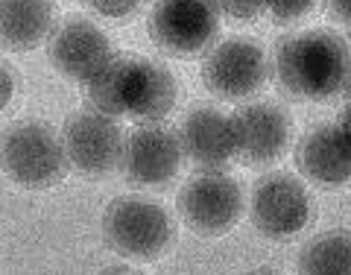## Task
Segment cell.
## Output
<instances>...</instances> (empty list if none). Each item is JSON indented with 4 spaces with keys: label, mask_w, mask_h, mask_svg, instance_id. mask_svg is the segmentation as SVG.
<instances>
[{
    "label": "cell",
    "mask_w": 351,
    "mask_h": 275,
    "mask_svg": "<svg viewBox=\"0 0 351 275\" xmlns=\"http://www.w3.org/2000/svg\"><path fill=\"white\" fill-rule=\"evenodd\" d=\"M179 85L170 68L147 56L114 53L94 80L85 82V100L108 117L138 123H161L173 112Z\"/></svg>",
    "instance_id": "1"
},
{
    "label": "cell",
    "mask_w": 351,
    "mask_h": 275,
    "mask_svg": "<svg viewBox=\"0 0 351 275\" xmlns=\"http://www.w3.org/2000/svg\"><path fill=\"white\" fill-rule=\"evenodd\" d=\"M276 80L295 100L328 103L351 91V47L334 29H302L276 44Z\"/></svg>",
    "instance_id": "2"
},
{
    "label": "cell",
    "mask_w": 351,
    "mask_h": 275,
    "mask_svg": "<svg viewBox=\"0 0 351 275\" xmlns=\"http://www.w3.org/2000/svg\"><path fill=\"white\" fill-rule=\"evenodd\" d=\"M3 170L15 184L27 191L56 188L68 173L64 141L41 120H15L3 129L0 144Z\"/></svg>",
    "instance_id": "3"
},
{
    "label": "cell",
    "mask_w": 351,
    "mask_h": 275,
    "mask_svg": "<svg viewBox=\"0 0 351 275\" xmlns=\"http://www.w3.org/2000/svg\"><path fill=\"white\" fill-rule=\"evenodd\" d=\"M106 243L129 261H156L176 237L173 217L144 196H117L103 214Z\"/></svg>",
    "instance_id": "4"
},
{
    "label": "cell",
    "mask_w": 351,
    "mask_h": 275,
    "mask_svg": "<svg viewBox=\"0 0 351 275\" xmlns=\"http://www.w3.org/2000/svg\"><path fill=\"white\" fill-rule=\"evenodd\" d=\"M176 208L191 232L199 237H223L240 223L246 200L234 176L223 170H202L188 179V184H182Z\"/></svg>",
    "instance_id": "5"
},
{
    "label": "cell",
    "mask_w": 351,
    "mask_h": 275,
    "mask_svg": "<svg viewBox=\"0 0 351 275\" xmlns=\"http://www.w3.org/2000/svg\"><path fill=\"white\" fill-rule=\"evenodd\" d=\"M217 0H156L149 12V38L176 59L208 53L219 36Z\"/></svg>",
    "instance_id": "6"
},
{
    "label": "cell",
    "mask_w": 351,
    "mask_h": 275,
    "mask_svg": "<svg viewBox=\"0 0 351 275\" xmlns=\"http://www.w3.org/2000/svg\"><path fill=\"white\" fill-rule=\"evenodd\" d=\"M313 217V200L290 173H269L258 179L249 196V219L267 240H293Z\"/></svg>",
    "instance_id": "7"
},
{
    "label": "cell",
    "mask_w": 351,
    "mask_h": 275,
    "mask_svg": "<svg viewBox=\"0 0 351 275\" xmlns=\"http://www.w3.org/2000/svg\"><path fill=\"white\" fill-rule=\"evenodd\" d=\"M62 141L68 164L88 179H103L117 167H123L126 135L120 132L114 117L97 112V108L73 112L62 126Z\"/></svg>",
    "instance_id": "8"
},
{
    "label": "cell",
    "mask_w": 351,
    "mask_h": 275,
    "mask_svg": "<svg viewBox=\"0 0 351 275\" xmlns=\"http://www.w3.org/2000/svg\"><path fill=\"white\" fill-rule=\"evenodd\" d=\"M267 53L255 38L234 36L214 44L202 59V82L219 100H246L267 82Z\"/></svg>",
    "instance_id": "9"
},
{
    "label": "cell",
    "mask_w": 351,
    "mask_h": 275,
    "mask_svg": "<svg viewBox=\"0 0 351 275\" xmlns=\"http://www.w3.org/2000/svg\"><path fill=\"white\" fill-rule=\"evenodd\" d=\"M179 132L164 123H141L126 135L123 173L141 188H167L182 170Z\"/></svg>",
    "instance_id": "10"
},
{
    "label": "cell",
    "mask_w": 351,
    "mask_h": 275,
    "mask_svg": "<svg viewBox=\"0 0 351 275\" xmlns=\"http://www.w3.org/2000/svg\"><path fill=\"white\" fill-rule=\"evenodd\" d=\"M234 156L246 167H269L290 147L293 120L276 103H249L232 117Z\"/></svg>",
    "instance_id": "11"
},
{
    "label": "cell",
    "mask_w": 351,
    "mask_h": 275,
    "mask_svg": "<svg viewBox=\"0 0 351 275\" xmlns=\"http://www.w3.org/2000/svg\"><path fill=\"white\" fill-rule=\"evenodd\" d=\"M47 47H50L53 68H56L64 80H73L82 85L88 80H94L97 71L114 56L106 29L85 18L62 21L56 32H53V38L47 41Z\"/></svg>",
    "instance_id": "12"
},
{
    "label": "cell",
    "mask_w": 351,
    "mask_h": 275,
    "mask_svg": "<svg viewBox=\"0 0 351 275\" xmlns=\"http://www.w3.org/2000/svg\"><path fill=\"white\" fill-rule=\"evenodd\" d=\"M295 167L304 179L325 191L346 188L351 182V144L337 123H322L311 129L295 144Z\"/></svg>",
    "instance_id": "13"
},
{
    "label": "cell",
    "mask_w": 351,
    "mask_h": 275,
    "mask_svg": "<svg viewBox=\"0 0 351 275\" xmlns=\"http://www.w3.org/2000/svg\"><path fill=\"white\" fill-rule=\"evenodd\" d=\"M179 141L191 164L199 170H223L234 158L232 117L211 106H196L179 123Z\"/></svg>",
    "instance_id": "14"
},
{
    "label": "cell",
    "mask_w": 351,
    "mask_h": 275,
    "mask_svg": "<svg viewBox=\"0 0 351 275\" xmlns=\"http://www.w3.org/2000/svg\"><path fill=\"white\" fill-rule=\"evenodd\" d=\"M59 9L53 0H0V41L9 53H29L53 38Z\"/></svg>",
    "instance_id": "15"
},
{
    "label": "cell",
    "mask_w": 351,
    "mask_h": 275,
    "mask_svg": "<svg viewBox=\"0 0 351 275\" xmlns=\"http://www.w3.org/2000/svg\"><path fill=\"white\" fill-rule=\"evenodd\" d=\"M295 270L299 275H351V232L334 228L307 240Z\"/></svg>",
    "instance_id": "16"
},
{
    "label": "cell",
    "mask_w": 351,
    "mask_h": 275,
    "mask_svg": "<svg viewBox=\"0 0 351 275\" xmlns=\"http://www.w3.org/2000/svg\"><path fill=\"white\" fill-rule=\"evenodd\" d=\"M319 0H267V12L276 24H295L316 9Z\"/></svg>",
    "instance_id": "17"
},
{
    "label": "cell",
    "mask_w": 351,
    "mask_h": 275,
    "mask_svg": "<svg viewBox=\"0 0 351 275\" xmlns=\"http://www.w3.org/2000/svg\"><path fill=\"white\" fill-rule=\"evenodd\" d=\"M219 12L234 18V21H255L263 9H267V0H217Z\"/></svg>",
    "instance_id": "18"
},
{
    "label": "cell",
    "mask_w": 351,
    "mask_h": 275,
    "mask_svg": "<svg viewBox=\"0 0 351 275\" xmlns=\"http://www.w3.org/2000/svg\"><path fill=\"white\" fill-rule=\"evenodd\" d=\"M85 3L91 6L97 15L123 21V18H129V15H135L144 0H85Z\"/></svg>",
    "instance_id": "19"
},
{
    "label": "cell",
    "mask_w": 351,
    "mask_h": 275,
    "mask_svg": "<svg viewBox=\"0 0 351 275\" xmlns=\"http://www.w3.org/2000/svg\"><path fill=\"white\" fill-rule=\"evenodd\" d=\"M0 76H3V108L9 106V100H12L15 94V80H12V64H0Z\"/></svg>",
    "instance_id": "20"
},
{
    "label": "cell",
    "mask_w": 351,
    "mask_h": 275,
    "mask_svg": "<svg viewBox=\"0 0 351 275\" xmlns=\"http://www.w3.org/2000/svg\"><path fill=\"white\" fill-rule=\"evenodd\" d=\"M337 126L343 129L346 141L351 144V91H348V100H346V106H343V115H339V123H337Z\"/></svg>",
    "instance_id": "21"
},
{
    "label": "cell",
    "mask_w": 351,
    "mask_h": 275,
    "mask_svg": "<svg viewBox=\"0 0 351 275\" xmlns=\"http://www.w3.org/2000/svg\"><path fill=\"white\" fill-rule=\"evenodd\" d=\"M328 6H331V12L337 18H343L346 24L351 21V0H328Z\"/></svg>",
    "instance_id": "22"
},
{
    "label": "cell",
    "mask_w": 351,
    "mask_h": 275,
    "mask_svg": "<svg viewBox=\"0 0 351 275\" xmlns=\"http://www.w3.org/2000/svg\"><path fill=\"white\" fill-rule=\"evenodd\" d=\"M103 275H138V272H132V270H123V267H114V270H106Z\"/></svg>",
    "instance_id": "23"
},
{
    "label": "cell",
    "mask_w": 351,
    "mask_h": 275,
    "mask_svg": "<svg viewBox=\"0 0 351 275\" xmlns=\"http://www.w3.org/2000/svg\"><path fill=\"white\" fill-rule=\"evenodd\" d=\"M249 275H284L278 270H255V272H249Z\"/></svg>",
    "instance_id": "24"
},
{
    "label": "cell",
    "mask_w": 351,
    "mask_h": 275,
    "mask_svg": "<svg viewBox=\"0 0 351 275\" xmlns=\"http://www.w3.org/2000/svg\"><path fill=\"white\" fill-rule=\"evenodd\" d=\"M348 27H351V21H348Z\"/></svg>",
    "instance_id": "25"
}]
</instances>
